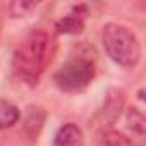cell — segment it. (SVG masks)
I'll use <instances>...</instances> for the list:
<instances>
[{
  "label": "cell",
  "instance_id": "obj_2",
  "mask_svg": "<svg viewBox=\"0 0 146 146\" xmlns=\"http://www.w3.org/2000/svg\"><path fill=\"white\" fill-rule=\"evenodd\" d=\"M102 43L107 55L122 67H136L141 60V45L137 36L124 24L108 23L102 31Z\"/></svg>",
  "mask_w": 146,
  "mask_h": 146
},
{
  "label": "cell",
  "instance_id": "obj_10",
  "mask_svg": "<svg viewBox=\"0 0 146 146\" xmlns=\"http://www.w3.org/2000/svg\"><path fill=\"white\" fill-rule=\"evenodd\" d=\"M127 125H129V129H132V132L144 134L146 120H144L143 112L137 110V108H129V112H127Z\"/></svg>",
  "mask_w": 146,
  "mask_h": 146
},
{
  "label": "cell",
  "instance_id": "obj_3",
  "mask_svg": "<svg viewBox=\"0 0 146 146\" xmlns=\"http://www.w3.org/2000/svg\"><path fill=\"white\" fill-rule=\"evenodd\" d=\"M95 78V62L86 55H76L69 58L55 72V84L67 93H78L90 86Z\"/></svg>",
  "mask_w": 146,
  "mask_h": 146
},
{
  "label": "cell",
  "instance_id": "obj_11",
  "mask_svg": "<svg viewBox=\"0 0 146 146\" xmlns=\"http://www.w3.org/2000/svg\"><path fill=\"white\" fill-rule=\"evenodd\" d=\"M36 5H38L36 2H21V0H17V2L9 4V14L12 17H23V16L29 14Z\"/></svg>",
  "mask_w": 146,
  "mask_h": 146
},
{
  "label": "cell",
  "instance_id": "obj_1",
  "mask_svg": "<svg viewBox=\"0 0 146 146\" xmlns=\"http://www.w3.org/2000/svg\"><path fill=\"white\" fill-rule=\"evenodd\" d=\"M52 40L45 31L29 33L14 53V69L28 83L35 84L52 60Z\"/></svg>",
  "mask_w": 146,
  "mask_h": 146
},
{
  "label": "cell",
  "instance_id": "obj_8",
  "mask_svg": "<svg viewBox=\"0 0 146 146\" xmlns=\"http://www.w3.org/2000/svg\"><path fill=\"white\" fill-rule=\"evenodd\" d=\"M84 28V23L81 17H78L76 14H69L65 17H62L57 23V29L58 33H65V35H78L81 33Z\"/></svg>",
  "mask_w": 146,
  "mask_h": 146
},
{
  "label": "cell",
  "instance_id": "obj_9",
  "mask_svg": "<svg viewBox=\"0 0 146 146\" xmlns=\"http://www.w3.org/2000/svg\"><path fill=\"white\" fill-rule=\"evenodd\" d=\"M102 146H136L132 139L119 131H105L100 139Z\"/></svg>",
  "mask_w": 146,
  "mask_h": 146
},
{
  "label": "cell",
  "instance_id": "obj_6",
  "mask_svg": "<svg viewBox=\"0 0 146 146\" xmlns=\"http://www.w3.org/2000/svg\"><path fill=\"white\" fill-rule=\"evenodd\" d=\"M122 103H124V98L119 91H115V90L108 91V96H107V102L103 107V115H105V119L108 117V122L117 120V117L120 115V110H122Z\"/></svg>",
  "mask_w": 146,
  "mask_h": 146
},
{
  "label": "cell",
  "instance_id": "obj_5",
  "mask_svg": "<svg viewBox=\"0 0 146 146\" xmlns=\"http://www.w3.org/2000/svg\"><path fill=\"white\" fill-rule=\"evenodd\" d=\"M19 117H21V112L14 103L0 98V131L9 129L14 124H17Z\"/></svg>",
  "mask_w": 146,
  "mask_h": 146
},
{
  "label": "cell",
  "instance_id": "obj_7",
  "mask_svg": "<svg viewBox=\"0 0 146 146\" xmlns=\"http://www.w3.org/2000/svg\"><path fill=\"white\" fill-rule=\"evenodd\" d=\"M43 112H45V110H43L41 107H29V108H28V119H26V122H24V131H26L31 137L38 136V132H40V131H38L36 127H40V129H41V125H43L45 115L38 119V115H41Z\"/></svg>",
  "mask_w": 146,
  "mask_h": 146
},
{
  "label": "cell",
  "instance_id": "obj_4",
  "mask_svg": "<svg viewBox=\"0 0 146 146\" xmlns=\"http://www.w3.org/2000/svg\"><path fill=\"white\" fill-rule=\"evenodd\" d=\"M53 146H84L83 129L74 122L64 124L53 137Z\"/></svg>",
  "mask_w": 146,
  "mask_h": 146
}]
</instances>
